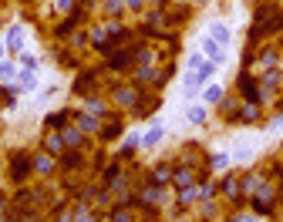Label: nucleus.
Segmentation results:
<instances>
[{"mask_svg": "<svg viewBox=\"0 0 283 222\" xmlns=\"http://www.w3.org/2000/svg\"><path fill=\"white\" fill-rule=\"evenodd\" d=\"M206 51H209L212 61H219V57H223V48H219V44H206Z\"/></svg>", "mask_w": 283, "mask_h": 222, "instance_id": "f257e3e1", "label": "nucleus"}, {"mask_svg": "<svg viewBox=\"0 0 283 222\" xmlns=\"http://www.w3.org/2000/svg\"><path fill=\"white\" fill-rule=\"evenodd\" d=\"M212 34H216L219 40H226V37H229V31H226V27H223V24H216V27H212Z\"/></svg>", "mask_w": 283, "mask_h": 222, "instance_id": "f03ea898", "label": "nucleus"}]
</instances>
